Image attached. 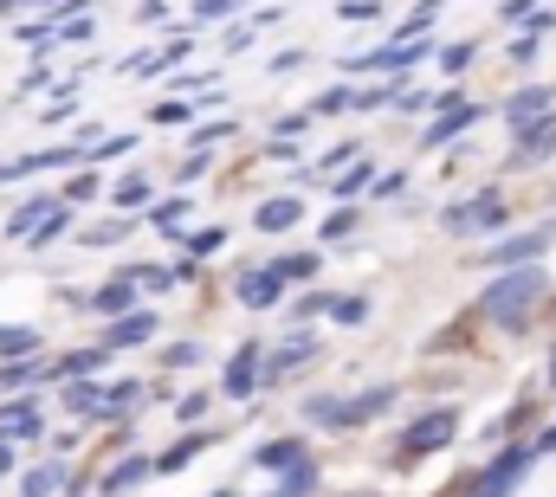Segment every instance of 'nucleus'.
Returning a JSON list of instances; mask_svg holds the SVG:
<instances>
[{
  "label": "nucleus",
  "mask_w": 556,
  "mask_h": 497,
  "mask_svg": "<svg viewBox=\"0 0 556 497\" xmlns=\"http://www.w3.org/2000/svg\"><path fill=\"white\" fill-rule=\"evenodd\" d=\"M298 214H304V207H298L291 194H278V201L260 207V233H285V227H298Z\"/></svg>",
  "instance_id": "14"
},
{
  "label": "nucleus",
  "mask_w": 556,
  "mask_h": 497,
  "mask_svg": "<svg viewBox=\"0 0 556 497\" xmlns=\"http://www.w3.org/2000/svg\"><path fill=\"white\" fill-rule=\"evenodd\" d=\"M149 336H155V317H149V310H130V317H117V323H111L104 349H130V343H149Z\"/></svg>",
  "instance_id": "11"
},
{
  "label": "nucleus",
  "mask_w": 556,
  "mask_h": 497,
  "mask_svg": "<svg viewBox=\"0 0 556 497\" xmlns=\"http://www.w3.org/2000/svg\"><path fill=\"white\" fill-rule=\"evenodd\" d=\"M278 297H285L278 265H266V271H247V284H240V304H247V310H273Z\"/></svg>",
  "instance_id": "8"
},
{
  "label": "nucleus",
  "mask_w": 556,
  "mask_h": 497,
  "mask_svg": "<svg viewBox=\"0 0 556 497\" xmlns=\"http://www.w3.org/2000/svg\"><path fill=\"white\" fill-rule=\"evenodd\" d=\"M556 240V227H538V233H518V240H498V246L485 252V265H531V258H544Z\"/></svg>",
  "instance_id": "6"
},
{
  "label": "nucleus",
  "mask_w": 556,
  "mask_h": 497,
  "mask_svg": "<svg viewBox=\"0 0 556 497\" xmlns=\"http://www.w3.org/2000/svg\"><path fill=\"white\" fill-rule=\"evenodd\" d=\"M91 304H98V310H124V317H130V304H137V284H130V278H111V284H104Z\"/></svg>",
  "instance_id": "18"
},
{
  "label": "nucleus",
  "mask_w": 556,
  "mask_h": 497,
  "mask_svg": "<svg viewBox=\"0 0 556 497\" xmlns=\"http://www.w3.org/2000/svg\"><path fill=\"white\" fill-rule=\"evenodd\" d=\"M214 497H233V492H214Z\"/></svg>",
  "instance_id": "41"
},
{
  "label": "nucleus",
  "mask_w": 556,
  "mask_h": 497,
  "mask_svg": "<svg viewBox=\"0 0 556 497\" xmlns=\"http://www.w3.org/2000/svg\"><path fill=\"white\" fill-rule=\"evenodd\" d=\"M453 433H459V413H453V407H433V413H420L415 426L402 433V459H427V453L453 446Z\"/></svg>",
  "instance_id": "4"
},
{
  "label": "nucleus",
  "mask_w": 556,
  "mask_h": 497,
  "mask_svg": "<svg viewBox=\"0 0 556 497\" xmlns=\"http://www.w3.org/2000/svg\"><path fill=\"white\" fill-rule=\"evenodd\" d=\"M181 240H188V252H194V258H207V252L227 246V227H194V233H181Z\"/></svg>",
  "instance_id": "22"
},
{
  "label": "nucleus",
  "mask_w": 556,
  "mask_h": 497,
  "mask_svg": "<svg viewBox=\"0 0 556 497\" xmlns=\"http://www.w3.org/2000/svg\"><path fill=\"white\" fill-rule=\"evenodd\" d=\"M52 214H59V201H26V207H20V214L7 220V233H13V240H33V233H39V227H46Z\"/></svg>",
  "instance_id": "13"
},
{
  "label": "nucleus",
  "mask_w": 556,
  "mask_h": 497,
  "mask_svg": "<svg viewBox=\"0 0 556 497\" xmlns=\"http://www.w3.org/2000/svg\"><path fill=\"white\" fill-rule=\"evenodd\" d=\"M260 466H266V472H291V466H304V446H298V439H278V446H260Z\"/></svg>",
  "instance_id": "17"
},
{
  "label": "nucleus",
  "mask_w": 556,
  "mask_h": 497,
  "mask_svg": "<svg viewBox=\"0 0 556 497\" xmlns=\"http://www.w3.org/2000/svg\"><path fill=\"white\" fill-rule=\"evenodd\" d=\"M39 349V330H0V356H33Z\"/></svg>",
  "instance_id": "24"
},
{
  "label": "nucleus",
  "mask_w": 556,
  "mask_h": 497,
  "mask_svg": "<svg viewBox=\"0 0 556 497\" xmlns=\"http://www.w3.org/2000/svg\"><path fill=\"white\" fill-rule=\"evenodd\" d=\"M544 291H551V278H544L538 265H518V271H505L498 284H485V291H479V317H485V323L518 330V323L544 304Z\"/></svg>",
  "instance_id": "1"
},
{
  "label": "nucleus",
  "mask_w": 556,
  "mask_h": 497,
  "mask_svg": "<svg viewBox=\"0 0 556 497\" xmlns=\"http://www.w3.org/2000/svg\"><path fill=\"white\" fill-rule=\"evenodd\" d=\"M117 240H130V220H104V227L85 233V246H117Z\"/></svg>",
  "instance_id": "26"
},
{
  "label": "nucleus",
  "mask_w": 556,
  "mask_h": 497,
  "mask_svg": "<svg viewBox=\"0 0 556 497\" xmlns=\"http://www.w3.org/2000/svg\"><path fill=\"white\" fill-rule=\"evenodd\" d=\"M91 194H98V175H72L65 181V201H91Z\"/></svg>",
  "instance_id": "31"
},
{
  "label": "nucleus",
  "mask_w": 556,
  "mask_h": 497,
  "mask_svg": "<svg viewBox=\"0 0 556 497\" xmlns=\"http://www.w3.org/2000/svg\"><path fill=\"white\" fill-rule=\"evenodd\" d=\"M518 155H525V162H544V155H556V111L518 129Z\"/></svg>",
  "instance_id": "10"
},
{
  "label": "nucleus",
  "mask_w": 556,
  "mask_h": 497,
  "mask_svg": "<svg viewBox=\"0 0 556 497\" xmlns=\"http://www.w3.org/2000/svg\"><path fill=\"white\" fill-rule=\"evenodd\" d=\"M492 227H505V194H498V188H485V194H472V201L446 207V233H459V240L492 233Z\"/></svg>",
  "instance_id": "2"
},
{
  "label": "nucleus",
  "mask_w": 556,
  "mask_h": 497,
  "mask_svg": "<svg viewBox=\"0 0 556 497\" xmlns=\"http://www.w3.org/2000/svg\"><path fill=\"white\" fill-rule=\"evenodd\" d=\"M531 459H538V446H511V453H498V459H492V466L466 485V497H511Z\"/></svg>",
  "instance_id": "3"
},
{
  "label": "nucleus",
  "mask_w": 556,
  "mask_h": 497,
  "mask_svg": "<svg viewBox=\"0 0 556 497\" xmlns=\"http://www.w3.org/2000/svg\"><path fill=\"white\" fill-rule=\"evenodd\" d=\"M479 117V104H453L446 117H433V124L420 129V149H446V142H459V129Z\"/></svg>",
  "instance_id": "7"
},
{
  "label": "nucleus",
  "mask_w": 556,
  "mask_h": 497,
  "mask_svg": "<svg viewBox=\"0 0 556 497\" xmlns=\"http://www.w3.org/2000/svg\"><path fill=\"white\" fill-rule=\"evenodd\" d=\"M311 349H317V336H311V330H298V343H285V349H278V356H266V374H285V369H298V362H304V356H311Z\"/></svg>",
  "instance_id": "16"
},
{
  "label": "nucleus",
  "mask_w": 556,
  "mask_h": 497,
  "mask_svg": "<svg viewBox=\"0 0 556 497\" xmlns=\"http://www.w3.org/2000/svg\"><path fill=\"white\" fill-rule=\"evenodd\" d=\"M311 485H317V472H311V466H291V472L278 479L273 497H311Z\"/></svg>",
  "instance_id": "23"
},
{
  "label": "nucleus",
  "mask_w": 556,
  "mask_h": 497,
  "mask_svg": "<svg viewBox=\"0 0 556 497\" xmlns=\"http://www.w3.org/2000/svg\"><path fill=\"white\" fill-rule=\"evenodd\" d=\"M52 492H65V466H39L26 479V497H52Z\"/></svg>",
  "instance_id": "21"
},
{
  "label": "nucleus",
  "mask_w": 556,
  "mask_h": 497,
  "mask_svg": "<svg viewBox=\"0 0 556 497\" xmlns=\"http://www.w3.org/2000/svg\"><path fill=\"white\" fill-rule=\"evenodd\" d=\"M20 7H39V0H0V13H20Z\"/></svg>",
  "instance_id": "39"
},
{
  "label": "nucleus",
  "mask_w": 556,
  "mask_h": 497,
  "mask_svg": "<svg viewBox=\"0 0 556 497\" xmlns=\"http://www.w3.org/2000/svg\"><path fill=\"white\" fill-rule=\"evenodd\" d=\"M551 104H556V91H551V85H531V91H518V98L505 104V117H511V124L525 129V124H538V117H551Z\"/></svg>",
  "instance_id": "9"
},
{
  "label": "nucleus",
  "mask_w": 556,
  "mask_h": 497,
  "mask_svg": "<svg viewBox=\"0 0 556 497\" xmlns=\"http://www.w3.org/2000/svg\"><path fill=\"white\" fill-rule=\"evenodd\" d=\"M551 387H556V356H551Z\"/></svg>",
  "instance_id": "40"
},
{
  "label": "nucleus",
  "mask_w": 556,
  "mask_h": 497,
  "mask_svg": "<svg viewBox=\"0 0 556 497\" xmlns=\"http://www.w3.org/2000/svg\"><path fill=\"white\" fill-rule=\"evenodd\" d=\"M376 13H382V0H350L343 7V20H376Z\"/></svg>",
  "instance_id": "34"
},
{
  "label": "nucleus",
  "mask_w": 556,
  "mask_h": 497,
  "mask_svg": "<svg viewBox=\"0 0 556 497\" xmlns=\"http://www.w3.org/2000/svg\"><path fill=\"white\" fill-rule=\"evenodd\" d=\"M111 201H117V207H142V201H149V181H142V175H130V181H124Z\"/></svg>",
  "instance_id": "28"
},
{
  "label": "nucleus",
  "mask_w": 556,
  "mask_h": 497,
  "mask_svg": "<svg viewBox=\"0 0 556 497\" xmlns=\"http://www.w3.org/2000/svg\"><path fill=\"white\" fill-rule=\"evenodd\" d=\"M311 271H317V258H311V252H291V258H278V278H285V284H291V278H311Z\"/></svg>",
  "instance_id": "27"
},
{
  "label": "nucleus",
  "mask_w": 556,
  "mask_h": 497,
  "mask_svg": "<svg viewBox=\"0 0 556 497\" xmlns=\"http://www.w3.org/2000/svg\"><path fill=\"white\" fill-rule=\"evenodd\" d=\"M124 149H137V136H130V129H124V136H104V142H98V155H124Z\"/></svg>",
  "instance_id": "36"
},
{
  "label": "nucleus",
  "mask_w": 556,
  "mask_h": 497,
  "mask_svg": "<svg viewBox=\"0 0 556 497\" xmlns=\"http://www.w3.org/2000/svg\"><path fill=\"white\" fill-rule=\"evenodd\" d=\"M181 220H188V201L175 194V201H155V227L168 233V240H181Z\"/></svg>",
  "instance_id": "20"
},
{
  "label": "nucleus",
  "mask_w": 556,
  "mask_h": 497,
  "mask_svg": "<svg viewBox=\"0 0 556 497\" xmlns=\"http://www.w3.org/2000/svg\"><path fill=\"white\" fill-rule=\"evenodd\" d=\"M155 124H188V104H155Z\"/></svg>",
  "instance_id": "37"
},
{
  "label": "nucleus",
  "mask_w": 556,
  "mask_h": 497,
  "mask_svg": "<svg viewBox=\"0 0 556 497\" xmlns=\"http://www.w3.org/2000/svg\"><path fill=\"white\" fill-rule=\"evenodd\" d=\"M233 7H240V0H201L194 13H201V20H214V13H233Z\"/></svg>",
  "instance_id": "38"
},
{
  "label": "nucleus",
  "mask_w": 556,
  "mask_h": 497,
  "mask_svg": "<svg viewBox=\"0 0 556 497\" xmlns=\"http://www.w3.org/2000/svg\"><path fill=\"white\" fill-rule=\"evenodd\" d=\"M538 46H544V33H525V39H518V46H511V59H518V65H525V59H538Z\"/></svg>",
  "instance_id": "35"
},
{
  "label": "nucleus",
  "mask_w": 556,
  "mask_h": 497,
  "mask_svg": "<svg viewBox=\"0 0 556 497\" xmlns=\"http://www.w3.org/2000/svg\"><path fill=\"white\" fill-rule=\"evenodd\" d=\"M343 104H356V91H343V85H337V91H324V98H317V111H324V117H330V111H343Z\"/></svg>",
  "instance_id": "33"
},
{
  "label": "nucleus",
  "mask_w": 556,
  "mask_h": 497,
  "mask_svg": "<svg viewBox=\"0 0 556 497\" xmlns=\"http://www.w3.org/2000/svg\"><path fill=\"white\" fill-rule=\"evenodd\" d=\"M137 387H142V381H117V387L104 394V413H124V407L137 400Z\"/></svg>",
  "instance_id": "29"
},
{
  "label": "nucleus",
  "mask_w": 556,
  "mask_h": 497,
  "mask_svg": "<svg viewBox=\"0 0 556 497\" xmlns=\"http://www.w3.org/2000/svg\"><path fill=\"white\" fill-rule=\"evenodd\" d=\"M207 446H214V433H188V439H181V446H168V453H162V459H155V472H181V466H188V459H194V453H207Z\"/></svg>",
  "instance_id": "15"
},
{
  "label": "nucleus",
  "mask_w": 556,
  "mask_h": 497,
  "mask_svg": "<svg viewBox=\"0 0 556 497\" xmlns=\"http://www.w3.org/2000/svg\"><path fill=\"white\" fill-rule=\"evenodd\" d=\"M260 369H266V356H260V343H240L233 349V362H227V400H253L260 394Z\"/></svg>",
  "instance_id": "5"
},
{
  "label": "nucleus",
  "mask_w": 556,
  "mask_h": 497,
  "mask_svg": "<svg viewBox=\"0 0 556 497\" xmlns=\"http://www.w3.org/2000/svg\"><path fill=\"white\" fill-rule=\"evenodd\" d=\"M59 233H65V207H59V214H52V220H46V227H39V233H33V240H26V246H52V240H59Z\"/></svg>",
  "instance_id": "32"
},
{
  "label": "nucleus",
  "mask_w": 556,
  "mask_h": 497,
  "mask_svg": "<svg viewBox=\"0 0 556 497\" xmlns=\"http://www.w3.org/2000/svg\"><path fill=\"white\" fill-rule=\"evenodd\" d=\"M369 181H376V175H369V168H350V175H343V181H330V194H337V201H356V194H363V188H369Z\"/></svg>",
  "instance_id": "25"
},
{
  "label": "nucleus",
  "mask_w": 556,
  "mask_h": 497,
  "mask_svg": "<svg viewBox=\"0 0 556 497\" xmlns=\"http://www.w3.org/2000/svg\"><path fill=\"white\" fill-rule=\"evenodd\" d=\"M162 362H168V369H194V362H201V343H175Z\"/></svg>",
  "instance_id": "30"
},
{
  "label": "nucleus",
  "mask_w": 556,
  "mask_h": 497,
  "mask_svg": "<svg viewBox=\"0 0 556 497\" xmlns=\"http://www.w3.org/2000/svg\"><path fill=\"white\" fill-rule=\"evenodd\" d=\"M149 472H155L149 459H124V466H117V472L104 479V492H130V485H142V479H149Z\"/></svg>",
  "instance_id": "19"
},
{
  "label": "nucleus",
  "mask_w": 556,
  "mask_h": 497,
  "mask_svg": "<svg viewBox=\"0 0 556 497\" xmlns=\"http://www.w3.org/2000/svg\"><path fill=\"white\" fill-rule=\"evenodd\" d=\"M0 433H7V439H39V407H33V400L0 407Z\"/></svg>",
  "instance_id": "12"
}]
</instances>
